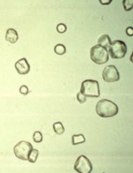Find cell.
I'll use <instances>...</instances> for the list:
<instances>
[{"label": "cell", "instance_id": "obj_1", "mask_svg": "<svg viewBox=\"0 0 133 173\" xmlns=\"http://www.w3.org/2000/svg\"><path fill=\"white\" fill-rule=\"evenodd\" d=\"M97 114L101 117L108 118L113 117L118 113L117 105L112 101L107 99H102L97 103L96 107Z\"/></svg>", "mask_w": 133, "mask_h": 173}, {"label": "cell", "instance_id": "obj_2", "mask_svg": "<svg viewBox=\"0 0 133 173\" xmlns=\"http://www.w3.org/2000/svg\"><path fill=\"white\" fill-rule=\"evenodd\" d=\"M80 92L86 97H98L100 92L98 82L92 79H87L82 84Z\"/></svg>", "mask_w": 133, "mask_h": 173}, {"label": "cell", "instance_id": "obj_3", "mask_svg": "<svg viewBox=\"0 0 133 173\" xmlns=\"http://www.w3.org/2000/svg\"><path fill=\"white\" fill-rule=\"evenodd\" d=\"M91 60L98 65H102L107 62L109 59L107 49L98 44L92 46L90 51Z\"/></svg>", "mask_w": 133, "mask_h": 173}, {"label": "cell", "instance_id": "obj_4", "mask_svg": "<svg viewBox=\"0 0 133 173\" xmlns=\"http://www.w3.org/2000/svg\"><path fill=\"white\" fill-rule=\"evenodd\" d=\"M127 51V47L125 42L120 40L113 41L109 48V54L111 57L114 59L123 58Z\"/></svg>", "mask_w": 133, "mask_h": 173}, {"label": "cell", "instance_id": "obj_5", "mask_svg": "<svg viewBox=\"0 0 133 173\" xmlns=\"http://www.w3.org/2000/svg\"><path fill=\"white\" fill-rule=\"evenodd\" d=\"M33 149V146L30 142L22 140L15 146L14 151L15 156L19 159L24 161L28 159V155Z\"/></svg>", "mask_w": 133, "mask_h": 173}, {"label": "cell", "instance_id": "obj_6", "mask_svg": "<svg viewBox=\"0 0 133 173\" xmlns=\"http://www.w3.org/2000/svg\"><path fill=\"white\" fill-rule=\"evenodd\" d=\"M92 165L89 159L82 155L77 158L74 165V169L79 173H89L92 170Z\"/></svg>", "mask_w": 133, "mask_h": 173}, {"label": "cell", "instance_id": "obj_7", "mask_svg": "<svg viewBox=\"0 0 133 173\" xmlns=\"http://www.w3.org/2000/svg\"><path fill=\"white\" fill-rule=\"evenodd\" d=\"M103 80L108 82H112L118 81L120 76L119 72L116 67L113 65L106 66L102 73Z\"/></svg>", "mask_w": 133, "mask_h": 173}, {"label": "cell", "instance_id": "obj_8", "mask_svg": "<svg viewBox=\"0 0 133 173\" xmlns=\"http://www.w3.org/2000/svg\"><path fill=\"white\" fill-rule=\"evenodd\" d=\"M15 67L18 73L21 75L28 74L30 70V65L25 58L18 60L15 64Z\"/></svg>", "mask_w": 133, "mask_h": 173}, {"label": "cell", "instance_id": "obj_9", "mask_svg": "<svg viewBox=\"0 0 133 173\" xmlns=\"http://www.w3.org/2000/svg\"><path fill=\"white\" fill-rule=\"evenodd\" d=\"M18 39V36L17 31L13 28H9L6 32L5 39L7 41L12 44L17 42Z\"/></svg>", "mask_w": 133, "mask_h": 173}, {"label": "cell", "instance_id": "obj_10", "mask_svg": "<svg viewBox=\"0 0 133 173\" xmlns=\"http://www.w3.org/2000/svg\"><path fill=\"white\" fill-rule=\"evenodd\" d=\"M98 43V44L107 49L109 48L111 42L109 36L107 34H104L99 38Z\"/></svg>", "mask_w": 133, "mask_h": 173}, {"label": "cell", "instance_id": "obj_11", "mask_svg": "<svg viewBox=\"0 0 133 173\" xmlns=\"http://www.w3.org/2000/svg\"><path fill=\"white\" fill-rule=\"evenodd\" d=\"M85 141V138L84 135L82 134H74L72 136V143L75 145L82 143Z\"/></svg>", "mask_w": 133, "mask_h": 173}, {"label": "cell", "instance_id": "obj_12", "mask_svg": "<svg viewBox=\"0 0 133 173\" xmlns=\"http://www.w3.org/2000/svg\"><path fill=\"white\" fill-rule=\"evenodd\" d=\"M53 128L55 132L58 135L62 134L64 131V127L60 122L54 123L53 125Z\"/></svg>", "mask_w": 133, "mask_h": 173}, {"label": "cell", "instance_id": "obj_13", "mask_svg": "<svg viewBox=\"0 0 133 173\" xmlns=\"http://www.w3.org/2000/svg\"><path fill=\"white\" fill-rule=\"evenodd\" d=\"M38 155V151L35 149H33L30 153L28 160L31 163H35L37 159Z\"/></svg>", "mask_w": 133, "mask_h": 173}, {"label": "cell", "instance_id": "obj_14", "mask_svg": "<svg viewBox=\"0 0 133 173\" xmlns=\"http://www.w3.org/2000/svg\"><path fill=\"white\" fill-rule=\"evenodd\" d=\"M54 51L57 54L61 55L64 54L66 52V48L63 44H59L56 45L54 48Z\"/></svg>", "mask_w": 133, "mask_h": 173}, {"label": "cell", "instance_id": "obj_15", "mask_svg": "<svg viewBox=\"0 0 133 173\" xmlns=\"http://www.w3.org/2000/svg\"><path fill=\"white\" fill-rule=\"evenodd\" d=\"M33 139L34 141L36 143H39L43 140V136L41 133L38 131L35 132L33 135Z\"/></svg>", "mask_w": 133, "mask_h": 173}, {"label": "cell", "instance_id": "obj_16", "mask_svg": "<svg viewBox=\"0 0 133 173\" xmlns=\"http://www.w3.org/2000/svg\"><path fill=\"white\" fill-rule=\"evenodd\" d=\"M133 0H124L123 1V4L124 10L126 11H129L132 9L133 7Z\"/></svg>", "mask_w": 133, "mask_h": 173}, {"label": "cell", "instance_id": "obj_17", "mask_svg": "<svg viewBox=\"0 0 133 173\" xmlns=\"http://www.w3.org/2000/svg\"><path fill=\"white\" fill-rule=\"evenodd\" d=\"M56 29L58 33H62L66 31L67 30V27L65 24L63 23H60L57 25Z\"/></svg>", "mask_w": 133, "mask_h": 173}, {"label": "cell", "instance_id": "obj_18", "mask_svg": "<svg viewBox=\"0 0 133 173\" xmlns=\"http://www.w3.org/2000/svg\"><path fill=\"white\" fill-rule=\"evenodd\" d=\"M77 99L78 101L81 104L84 103L87 100L86 97L82 94L80 91L77 95Z\"/></svg>", "mask_w": 133, "mask_h": 173}, {"label": "cell", "instance_id": "obj_19", "mask_svg": "<svg viewBox=\"0 0 133 173\" xmlns=\"http://www.w3.org/2000/svg\"><path fill=\"white\" fill-rule=\"evenodd\" d=\"M19 92L21 94L26 95L28 93L29 90L28 88L26 86L23 85L20 87Z\"/></svg>", "mask_w": 133, "mask_h": 173}, {"label": "cell", "instance_id": "obj_20", "mask_svg": "<svg viewBox=\"0 0 133 173\" xmlns=\"http://www.w3.org/2000/svg\"><path fill=\"white\" fill-rule=\"evenodd\" d=\"M127 34L129 36H132L133 34V28L131 27H128L126 30Z\"/></svg>", "mask_w": 133, "mask_h": 173}, {"label": "cell", "instance_id": "obj_21", "mask_svg": "<svg viewBox=\"0 0 133 173\" xmlns=\"http://www.w3.org/2000/svg\"><path fill=\"white\" fill-rule=\"evenodd\" d=\"M99 1L100 3L103 5H108L110 4L112 1V0H101Z\"/></svg>", "mask_w": 133, "mask_h": 173}]
</instances>
